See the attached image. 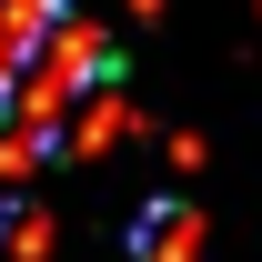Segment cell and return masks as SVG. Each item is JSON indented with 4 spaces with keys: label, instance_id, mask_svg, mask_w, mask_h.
I'll list each match as a JSON object with an SVG mask.
<instances>
[{
    "label": "cell",
    "instance_id": "obj_1",
    "mask_svg": "<svg viewBox=\"0 0 262 262\" xmlns=\"http://www.w3.org/2000/svg\"><path fill=\"white\" fill-rule=\"evenodd\" d=\"M192 242H202L192 202H151V212L131 222V262H192Z\"/></svg>",
    "mask_w": 262,
    "mask_h": 262
}]
</instances>
